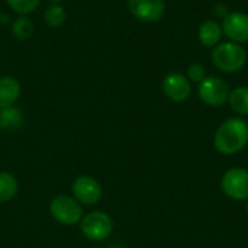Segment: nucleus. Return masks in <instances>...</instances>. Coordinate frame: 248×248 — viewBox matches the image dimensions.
Instances as JSON below:
<instances>
[{
  "instance_id": "20",
  "label": "nucleus",
  "mask_w": 248,
  "mask_h": 248,
  "mask_svg": "<svg viewBox=\"0 0 248 248\" xmlns=\"http://www.w3.org/2000/svg\"><path fill=\"white\" fill-rule=\"evenodd\" d=\"M48 1H52V3H57V4H58V3H61V1H64V0H48Z\"/></svg>"
},
{
  "instance_id": "11",
  "label": "nucleus",
  "mask_w": 248,
  "mask_h": 248,
  "mask_svg": "<svg viewBox=\"0 0 248 248\" xmlns=\"http://www.w3.org/2000/svg\"><path fill=\"white\" fill-rule=\"evenodd\" d=\"M20 96V84L10 76L0 77V109L12 108Z\"/></svg>"
},
{
  "instance_id": "16",
  "label": "nucleus",
  "mask_w": 248,
  "mask_h": 248,
  "mask_svg": "<svg viewBox=\"0 0 248 248\" xmlns=\"http://www.w3.org/2000/svg\"><path fill=\"white\" fill-rule=\"evenodd\" d=\"M65 10L64 7H61L60 4H52L49 7H46V10L44 12V20L46 25H49L51 28H58L65 22Z\"/></svg>"
},
{
  "instance_id": "5",
  "label": "nucleus",
  "mask_w": 248,
  "mask_h": 248,
  "mask_svg": "<svg viewBox=\"0 0 248 248\" xmlns=\"http://www.w3.org/2000/svg\"><path fill=\"white\" fill-rule=\"evenodd\" d=\"M230 87L227 81H224L221 77H205L199 83L198 94L199 99L206 103L208 106H222L228 102L230 99Z\"/></svg>"
},
{
  "instance_id": "14",
  "label": "nucleus",
  "mask_w": 248,
  "mask_h": 248,
  "mask_svg": "<svg viewBox=\"0 0 248 248\" xmlns=\"http://www.w3.org/2000/svg\"><path fill=\"white\" fill-rule=\"evenodd\" d=\"M231 108L238 115H248V87L241 86L230 93L228 99Z\"/></svg>"
},
{
  "instance_id": "9",
  "label": "nucleus",
  "mask_w": 248,
  "mask_h": 248,
  "mask_svg": "<svg viewBox=\"0 0 248 248\" xmlns=\"http://www.w3.org/2000/svg\"><path fill=\"white\" fill-rule=\"evenodd\" d=\"M163 92L164 94L173 100V102H185L189 99L190 96V92H192V86H190V81L189 78L182 74V73H170L164 77L163 80Z\"/></svg>"
},
{
  "instance_id": "21",
  "label": "nucleus",
  "mask_w": 248,
  "mask_h": 248,
  "mask_svg": "<svg viewBox=\"0 0 248 248\" xmlns=\"http://www.w3.org/2000/svg\"><path fill=\"white\" fill-rule=\"evenodd\" d=\"M0 22H1V12H0Z\"/></svg>"
},
{
  "instance_id": "8",
  "label": "nucleus",
  "mask_w": 248,
  "mask_h": 248,
  "mask_svg": "<svg viewBox=\"0 0 248 248\" xmlns=\"http://www.w3.org/2000/svg\"><path fill=\"white\" fill-rule=\"evenodd\" d=\"M128 10L134 17L145 23L158 22L164 12V0H128Z\"/></svg>"
},
{
  "instance_id": "7",
  "label": "nucleus",
  "mask_w": 248,
  "mask_h": 248,
  "mask_svg": "<svg viewBox=\"0 0 248 248\" xmlns=\"http://www.w3.org/2000/svg\"><path fill=\"white\" fill-rule=\"evenodd\" d=\"M71 189H73L74 199L81 205H96L103 198V189L100 183L90 176L77 177Z\"/></svg>"
},
{
  "instance_id": "18",
  "label": "nucleus",
  "mask_w": 248,
  "mask_h": 248,
  "mask_svg": "<svg viewBox=\"0 0 248 248\" xmlns=\"http://www.w3.org/2000/svg\"><path fill=\"white\" fill-rule=\"evenodd\" d=\"M189 81H195V83H201L205 77H206V70L202 64H190L187 67V76Z\"/></svg>"
},
{
  "instance_id": "1",
  "label": "nucleus",
  "mask_w": 248,
  "mask_h": 248,
  "mask_svg": "<svg viewBox=\"0 0 248 248\" xmlns=\"http://www.w3.org/2000/svg\"><path fill=\"white\" fill-rule=\"evenodd\" d=\"M248 144V124L244 119L231 118L221 124L214 137V145L224 155H234Z\"/></svg>"
},
{
  "instance_id": "6",
  "label": "nucleus",
  "mask_w": 248,
  "mask_h": 248,
  "mask_svg": "<svg viewBox=\"0 0 248 248\" xmlns=\"http://www.w3.org/2000/svg\"><path fill=\"white\" fill-rule=\"evenodd\" d=\"M222 192L232 201H248V170L234 167L224 173L221 179Z\"/></svg>"
},
{
  "instance_id": "15",
  "label": "nucleus",
  "mask_w": 248,
  "mask_h": 248,
  "mask_svg": "<svg viewBox=\"0 0 248 248\" xmlns=\"http://www.w3.org/2000/svg\"><path fill=\"white\" fill-rule=\"evenodd\" d=\"M33 29H35V26H33L32 20H31L26 15H22V16H19V17L12 23V29H10V31H12V35H13L15 38L23 41V39H28V38L32 36Z\"/></svg>"
},
{
  "instance_id": "2",
  "label": "nucleus",
  "mask_w": 248,
  "mask_h": 248,
  "mask_svg": "<svg viewBox=\"0 0 248 248\" xmlns=\"http://www.w3.org/2000/svg\"><path fill=\"white\" fill-rule=\"evenodd\" d=\"M214 65L225 73H237L247 62L246 49L235 42H222L212 49Z\"/></svg>"
},
{
  "instance_id": "10",
  "label": "nucleus",
  "mask_w": 248,
  "mask_h": 248,
  "mask_svg": "<svg viewBox=\"0 0 248 248\" xmlns=\"http://www.w3.org/2000/svg\"><path fill=\"white\" fill-rule=\"evenodd\" d=\"M222 32L231 42L243 44L248 41V15L243 12H231L222 19Z\"/></svg>"
},
{
  "instance_id": "3",
  "label": "nucleus",
  "mask_w": 248,
  "mask_h": 248,
  "mask_svg": "<svg viewBox=\"0 0 248 248\" xmlns=\"http://www.w3.org/2000/svg\"><path fill=\"white\" fill-rule=\"evenodd\" d=\"M52 218L62 225H76L83 219L81 203L67 195L55 196L49 203Z\"/></svg>"
},
{
  "instance_id": "19",
  "label": "nucleus",
  "mask_w": 248,
  "mask_h": 248,
  "mask_svg": "<svg viewBox=\"0 0 248 248\" xmlns=\"http://www.w3.org/2000/svg\"><path fill=\"white\" fill-rule=\"evenodd\" d=\"M217 13H218V16H221L222 19L228 15V6L227 4H218L217 7Z\"/></svg>"
},
{
  "instance_id": "12",
  "label": "nucleus",
  "mask_w": 248,
  "mask_h": 248,
  "mask_svg": "<svg viewBox=\"0 0 248 248\" xmlns=\"http://www.w3.org/2000/svg\"><path fill=\"white\" fill-rule=\"evenodd\" d=\"M222 26L215 20H206L199 28V41L203 46H217L222 38Z\"/></svg>"
},
{
  "instance_id": "13",
  "label": "nucleus",
  "mask_w": 248,
  "mask_h": 248,
  "mask_svg": "<svg viewBox=\"0 0 248 248\" xmlns=\"http://www.w3.org/2000/svg\"><path fill=\"white\" fill-rule=\"evenodd\" d=\"M17 182L13 174L7 171H0V205L12 201L17 193Z\"/></svg>"
},
{
  "instance_id": "4",
  "label": "nucleus",
  "mask_w": 248,
  "mask_h": 248,
  "mask_svg": "<svg viewBox=\"0 0 248 248\" xmlns=\"http://www.w3.org/2000/svg\"><path fill=\"white\" fill-rule=\"evenodd\" d=\"M80 228L84 237L90 241H103L112 234L113 221L108 214L94 211L83 217L80 221Z\"/></svg>"
},
{
  "instance_id": "17",
  "label": "nucleus",
  "mask_w": 248,
  "mask_h": 248,
  "mask_svg": "<svg viewBox=\"0 0 248 248\" xmlns=\"http://www.w3.org/2000/svg\"><path fill=\"white\" fill-rule=\"evenodd\" d=\"M6 1L15 12L20 15H28L39 6L41 0H6Z\"/></svg>"
},
{
  "instance_id": "22",
  "label": "nucleus",
  "mask_w": 248,
  "mask_h": 248,
  "mask_svg": "<svg viewBox=\"0 0 248 248\" xmlns=\"http://www.w3.org/2000/svg\"><path fill=\"white\" fill-rule=\"evenodd\" d=\"M247 214H248V202H247Z\"/></svg>"
}]
</instances>
